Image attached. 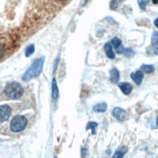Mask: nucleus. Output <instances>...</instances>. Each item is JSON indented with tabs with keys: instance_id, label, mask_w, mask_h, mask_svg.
I'll list each match as a JSON object with an SVG mask.
<instances>
[{
	"instance_id": "24",
	"label": "nucleus",
	"mask_w": 158,
	"mask_h": 158,
	"mask_svg": "<svg viewBox=\"0 0 158 158\" xmlns=\"http://www.w3.org/2000/svg\"><path fill=\"white\" fill-rule=\"evenodd\" d=\"M156 124H157V126H158V115H157V118H156Z\"/></svg>"
},
{
	"instance_id": "14",
	"label": "nucleus",
	"mask_w": 158,
	"mask_h": 158,
	"mask_svg": "<svg viewBox=\"0 0 158 158\" xmlns=\"http://www.w3.org/2000/svg\"><path fill=\"white\" fill-rule=\"evenodd\" d=\"M141 69H142L143 72H145L147 74H152L154 72V66L148 65V64H143L141 66Z\"/></svg>"
},
{
	"instance_id": "3",
	"label": "nucleus",
	"mask_w": 158,
	"mask_h": 158,
	"mask_svg": "<svg viewBox=\"0 0 158 158\" xmlns=\"http://www.w3.org/2000/svg\"><path fill=\"white\" fill-rule=\"evenodd\" d=\"M43 65H44V57H40L37 60H35L34 63L29 67V69L24 73L23 80L29 81L33 78L38 77L43 70Z\"/></svg>"
},
{
	"instance_id": "4",
	"label": "nucleus",
	"mask_w": 158,
	"mask_h": 158,
	"mask_svg": "<svg viewBox=\"0 0 158 158\" xmlns=\"http://www.w3.org/2000/svg\"><path fill=\"white\" fill-rule=\"evenodd\" d=\"M12 40L3 31L0 30V61H2L12 51Z\"/></svg>"
},
{
	"instance_id": "5",
	"label": "nucleus",
	"mask_w": 158,
	"mask_h": 158,
	"mask_svg": "<svg viewBox=\"0 0 158 158\" xmlns=\"http://www.w3.org/2000/svg\"><path fill=\"white\" fill-rule=\"evenodd\" d=\"M14 108L10 105L0 106V131H2L6 126L7 122L12 118Z\"/></svg>"
},
{
	"instance_id": "9",
	"label": "nucleus",
	"mask_w": 158,
	"mask_h": 158,
	"mask_svg": "<svg viewBox=\"0 0 158 158\" xmlns=\"http://www.w3.org/2000/svg\"><path fill=\"white\" fill-rule=\"evenodd\" d=\"M119 71L116 69V68H113V69L110 71V80L113 82V84H118L119 81Z\"/></svg>"
},
{
	"instance_id": "8",
	"label": "nucleus",
	"mask_w": 158,
	"mask_h": 158,
	"mask_svg": "<svg viewBox=\"0 0 158 158\" xmlns=\"http://www.w3.org/2000/svg\"><path fill=\"white\" fill-rule=\"evenodd\" d=\"M131 79L134 81V82L136 85H141L142 81L143 80V72L142 70H139V71H136V72H133L131 73Z\"/></svg>"
},
{
	"instance_id": "20",
	"label": "nucleus",
	"mask_w": 158,
	"mask_h": 158,
	"mask_svg": "<svg viewBox=\"0 0 158 158\" xmlns=\"http://www.w3.org/2000/svg\"><path fill=\"white\" fill-rule=\"evenodd\" d=\"M34 46L33 45H31V46H29L28 48H27V50H26V53H25V56H30L31 54L33 53V52H34Z\"/></svg>"
},
{
	"instance_id": "25",
	"label": "nucleus",
	"mask_w": 158,
	"mask_h": 158,
	"mask_svg": "<svg viewBox=\"0 0 158 158\" xmlns=\"http://www.w3.org/2000/svg\"><path fill=\"white\" fill-rule=\"evenodd\" d=\"M60 1H64V0H60Z\"/></svg>"
},
{
	"instance_id": "18",
	"label": "nucleus",
	"mask_w": 158,
	"mask_h": 158,
	"mask_svg": "<svg viewBox=\"0 0 158 158\" xmlns=\"http://www.w3.org/2000/svg\"><path fill=\"white\" fill-rule=\"evenodd\" d=\"M96 127H97V123H96V122H89L87 124V126H86V129L91 128L92 129V133L96 134Z\"/></svg>"
},
{
	"instance_id": "6",
	"label": "nucleus",
	"mask_w": 158,
	"mask_h": 158,
	"mask_svg": "<svg viewBox=\"0 0 158 158\" xmlns=\"http://www.w3.org/2000/svg\"><path fill=\"white\" fill-rule=\"evenodd\" d=\"M113 115L114 118L119 121H122L126 118V111H124V110L119 107H116L113 110Z\"/></svg>"
},
{
	"instance_id": "10",
	"label": "nucleus",
	"mask_w": 158,
	"mask_h": 158,
	"mask_svg": "<svg viewBox=\"0 0 158 158\" xmlns=\"http://www.w3.org/2000/svg\"><path fill=\"white\" fill-rule=\"evenodd\" d=\"M118 86L121 89V91L125 95H129L130 93H131L132 89H133L132 85H130L129 82H120V84H118Z\"/></svg>"
},
{
	"instance_id": "13",
	"label": "nucleus",
	"mask_w": 158,
	"mask_h": 158,
	"mask_svg": "<svg viewBox=\"0 0 158 158\" xmlns=\"http://www.w3.org/2000/svg\"><path fill=\"white\" fill-rule=\"evenodd\" d=\"M152 46L154 52L158 54V32H153L152 38Z\"/></svg>"
},
{
	"instance_id": "7",
	"label": "nucleus",
	"mask_w": 158,
	"mask_h": 158,
	"mask_svg": "<svg viewBox=\"0 0 158 158\" xmlns=\"http://www.w3.org/2000/svg\"><path fill=\"white\" fill-rule=\"evenodd\" d=\"M111 44L114 47V49L115 50L116 53H119V54L123 53V52H124V48H123V46H122L121 41L118 37H114L111 41Z\"/></svg>"
},
{
	"instance_id": "22",
	"label": "nucleus",
	"mask_w": 158,
	"mask_h": 158,
	"mask_svg": "<svg viewBox=\"0 0 158 158\" xmlns=\"http://www.w3.org/2000/svg\"><path fill=\"white\" fill-rule=\"evenodd\" d=\"M154 25H155V26L157 27V28H158V18L154 20Z\"/></svg>"
},
{
	"instance_id": "15",
	"label": "nucleus",
	"mask_w": 158,
	"mask_h": 158,
	"mask_svg": "<svg viewBox=\"0 0 158 158\" xmlns=\"http://www.w3.org/2000/svg\"><path fill=\"white\" fill-rule=\"evenodd\" d=\"M52 97L54 100H57V98H58V88L56 85V79H53V81H52Z\"/></svg>"
},
{
	"instance_id": "11",
	"label": "nucleus",
	"mask_w": 158,
	"mask_h": 158,
	"mask_svg": "<svg viewBox=\"0 0 158 158\" xmlns=\"http://www.w3.org/2000/svg\"><path fill=\"white\" fill-rule=\"evenodd\" d=\"M104 50H105V52L107 54V56L110 59H114L115 54H114V52L113 51V46H112L111 43H106L105 47H104Z\"/></svg>"
},
{
	"instance_id": "19",
	"label": "nucleus",
	"mask_w": 158,
	"mask_h": 158,
	"mask_svg": "<svg viewBox=\"0 0 158 158\" xmlns=\"http://www.w3.org/2000/svg\"><path fill=\"white\" fill-rule=\"evenodd\" d=\"M149 0H138V3H139V6L141 7V9H145L146 6L148 4Z\"/></svg>"
},
{
	"instance_id": "1",
	"label": "nucleus",
	"mask_w": 158,
	"mask_h": 158,
	"mask_svg": "<svg viewBox=\"0 0 158 158\" xmlns=\"http://www.w3.org/2000/svg\"><path fill=\"white\" fill-rule=\"evenodd\" d=\"M29 123L30 120L27 115L16 114L11 118L9 123H7V125L2 131H7L6 134L8 135H19L23 133L28 128Z\"/></svg>"
},
{
	"instance_id": "21",
	"label": "nucleus",
	"mask_w": 158,
	"mask_h": 158,
	"mask_svg": "<svg viewBox=\"0 0 158 158\" xmlns=\"http://www.w3.org/2000/svg\"><path fill=\"white\" fill-rule=\"evenodd\" d=\"M125 53V56H127V57H131V56H134V52L132 51V50H124V52H123Z\"/></svg>"
},
{
	"instance_id": "23",
	"label": "nucleus",
	"mask_w": 158,
	"mask_h": 158,
	"mask_svg": "<svg viewBox=\"0 0 158 158\" xmlns=\"http://www.w3.org/2000/svg\"><path fill=\"white\" fill-rule=\"evenodd\" d=\"M152 3L153 4H158V0H152Z\"/></svg>"
},
{
	"instance_id": "16",
	"label": "nucleus",
	"mask_w": 158,
	"mask_h": 158,
	"mask_svg": "<svg viewBox=\"0 0 158 158\" xmlns=\"http://www.w3.org/2000/svg\"><path fill=\"white\" fill-rule=\"evenodd\" d=\"M125 0H112L111 4H110V7H111L112 10H115L116 8H118V6Z\"/></svg>"
},
{
	"instance_id": "17",
	"label": "nucleus",
	"mask_w": 158,
	"mask_h": 158,
	"mask_svg": "<svg viewBox=\"0 0 158 158\" xmlns=\"http://www.w3.org/2000/svg\"><path fill=\"white\" fill-rule=\"evenodd\" d=\"M126 152H127V148H122V149L116 150L114 157H123V156H124V154L126 153Z\"/></svg>"
},
{
	"instance_id": "2",
	"label": "nucleus",
	"mask_w": 158,
	"mask_h": 158,
	"mask_svg": "<svg viewBox=\"0 0 158 158\" xmlns=\"http://www.w3.org/2000/svg\"><path fill=\"white\" fill-rule=\"evenodd\" d=\"M24 88L22 85H19V82L13 81L7 85L3 91H2V97L1 99L6 100H19L22 99L24 95Z\"/></svg>"
},
{
	"instance_id": "12",
	"label": "nucleus",
	"mask_w": 158,
	"mask_h": 158,
	"mask_svg": "<svg viewBox=\"0 0 158 158\" xmlns=\"http://www.w3.org/2000/svg\"><path fill=\"white\" fill-rule=\"evenodd\" d=\"M93 111L95 113H104L107 111V104L104 102L102 103H98L95 106H93Z\"/></svg>"
}]
</instances>
